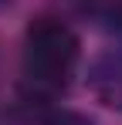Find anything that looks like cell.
<instances>
[{
  "mask_svg": "<svg viewBox=\"0 0 122 125\" xmlns=\"http://www.w3.org/2000/svg\"><path fill=\"white\" fill-rule=\"evenodd\" d=\"M112 21H115V27L122 31V0L115 3V10H112Z\"/></svg>",
  "mask_w": 122,
  "mask_h": 125,
  "instance_id": "cell-4",
  "label": "cell"
},
{
  "mask_svg": "<svg viewBox=\"0 0 122 125\" xmlns=\"http://www.w3.org/2000/svg\"><path fill=\"white\" fill-rule=\"evenodd\" d=\"M68 3H88V0H68Z\"/></svg>",
  "mask_w": 122,
  "mask_h": 125,
  "instance_id": "cell-5",
  "label": "cell"
},
{
  "mask_svg": "<svg viewBox=\"0 0 122 125\" xmlns=\"http://www.w3.org/2000/svg\"><path fill=\"white\" fill-rule=\"evenodd\" d=\"M41 125H98V122L85 112H75V108H44Z\"/></svg>",
  "mask_w": 122,
  "mask_h": 125,
  "instance_id": "cell-3",
  "label": "cell"
},
{
  "mask_svg": "<svg viewBox=\"0 0 122 125\" xmlns=\"http://www.w3.org/2000/svg\"><path fill=\"white\" fill-rule=\"evenodd\" d=\"M81 61V41L61 17H34L24 31V78L20 98L27 105L51 108V102L68 88Z\"/></svg>",
  "mask_w": 122,
  "mask_h": 125,
  "instance_id": "cell-1",
  "label": "cell"
},
{
  "mask_svg": "<svg viewBox=\"0 0 122 125\" xmlns=\"http://www.w3.org/2000/svg\"><path fill=\"white\" fill-rule=\"evenodd\" d=\"M88 88L98 102L122 108V47H112L88 64Z\"/></svg>",
  "mask_w": 122,
  "mask_h": 125,
  "instance_id": "cell-2",
  "label": "cell"
}]
</instances>
